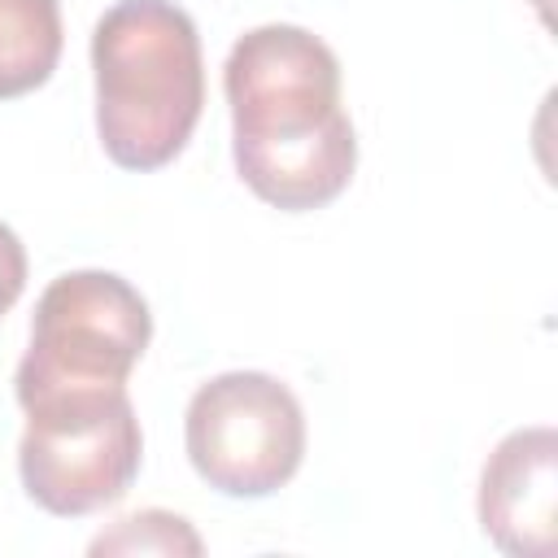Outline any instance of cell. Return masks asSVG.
<instances>
[{"label": "cell", "instance_id": "cell-1", "mask_svg": "<svg viewBox=\"0 0 558 558\" xmlns=\"http://www.w3.org/2000/svg\"><path fill=\"white\" fill-rule=\"evenodd\" d=\"M231 157L253 196L305 214L331 205L357 166V135L340 109V61L305 26L266 22L235 39L222 65Z\"/></svg>", "mask_w": 558, "mask_h": 558}, {"label": "cell", "instance_id": "cell-2", "mask_svg": "<svg viewBox=\"0 0 558 558\" xmlns=\"http://www.w3.org/2000/svg\"><path fill=\"white\" fill-rule=\"evenodd\" d=\"M96 135L113 166H170L205 105V57L187 9L174 0H118L92 31Z\"/></svg>", "mask_w": 558, "mask_h": 558}, {"label": "cell", "instance_id": "cell-3", "mask_svg": "<svg viewBox=\"0 0 558 558\" xmlns=\"http://www.w3.org/2000/svg\"><path fill=\"white\" fill-rule=\"evenodd\" d=\"M22 410L26 427L17 440V475L39 510L83 519L126 497L144 458L126 388H70Z\"/></svg>", "mask_w": 558, "mask_h": 558}, {"label": "cell", "instance_id": "cell-4", "mask_svg": "<svg viewBox=\"0 0 558 558\" xmlns=\"http://www.w3.org/2000/svg\"><path fill=\"white\" fill-rule=\"evenodd\" d=\"M153 340L148 301L113 270L57 275L31 318V344L17 362V405L70 388H126Z\"/></svg>", "mask_w": 558, "mask_h": 558}, {"label": "cell", "instance_id": "cell-5", "mask_svg": "<svg viewBox=\"0 0 558 558\" xmlns=\"http://www.w3.org/2000/svg\"><path fill=\"white\" fill-rule=\"evenodd\" d=\"M192 471L222 497H270L305 458V410L266 371H227L201 384L183 414Z\"/></svg>", "mask_w": 558, "mask_h": 558}, {"label": "cell", "instance_id": "cell-6", "mask_svg": "<svg viewBox=\"0 0 558 558\" xmlns=\"http://www.w3.org/2000/svg\"><path fill=\"white\" fill-rule=\"evenodd\" d=\"M480 527L510 558H549L558 545V432L519 427L480 471Z\"/></svg>", "mask_w": 558, "mask_h": 558}, {"label": "cell", "instance_id": "cell-7", "mask_svg": "<svg viewBox=\"0 0 558 558\" xmlns=\"http://www.w3.org/2000/svg\"><path fill=\"white\" fill-rule=\"evenodd\" d=\"M61 44V0H0V100L44 87Z\"/></svg>", "mask_w": 558, "mask_h": 558}, {"label": "cell", "instance_id": "cell-8", "mask_svg": "<svg viewBox=\"0 0 558 558\" xmlns=\"http://www.w3.org/2000/svg\"><path fill=\"white\" fill-rule=\"evenodd\" d=\"M201 549L205 545L192 532V523L183 514H170V510L126 514L92 541V554H174V558L187 554V558H196Z\"/></svg>", "mask_w": 558, "mask_h": 558}, {"label": "cell", "instance_id": "cell-9", "mask_svg": "<svg viewBox=\"0 0 558 558\" xmlns=\"http://www.w3.org/2000/svg\"><path fill=\"white\" fill-rule=\"evenodd\" d=\"M26 288V248L9 222H0V318L17 305Z\"/></svg>", "mask_w": 558, "mask_h": 558}, {"label": "cell", "instance_id": "cell-10", "mask_svg": "<svg viewBox=\"0 0 558 558\" xmlns=\"http://www.w3.org/2000/svg\"><path fill=\"white\" fill-rule=\"evenodd\" d=\"M527 4H536V13L549 22V4H554V0H527Z\"/></svg>", "mask_w": 558, "mask_h": 558}]
</instances>
